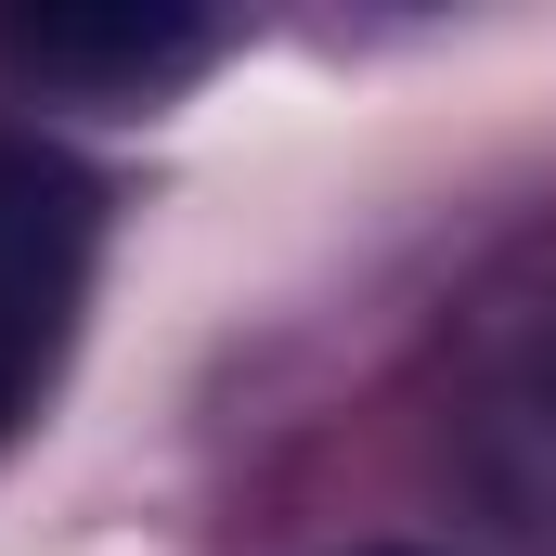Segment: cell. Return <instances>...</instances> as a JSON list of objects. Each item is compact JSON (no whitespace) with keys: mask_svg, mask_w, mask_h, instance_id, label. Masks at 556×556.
Listing matches in <instances>:
<instances>
[{"mask_svg":"<svg viewBox=\"0 0 556 556\" xmlns=\"http://www.w3.org/2000/svg\"><path fill=\"white\" fill-rule=\"evenodd\" d=\"M104 181L39 130H0V440L39 427V402L78 363L91 285H104Z\"/></svg>","mask_w":556,"mask_h":556,"instance_id":"obj_1","label":"cell"},{"mask_svg":"<svg viewBox=\"0 0 556 556\" xmlns=\"http://www.w3.org/2000/svg\"><path fill=\"white\" fill-rule=\"evenodd\" d=\"M220 39L181 26V13H26L0 26V65L39 78V91H104V104H155L207 65Z\"/></svg>","mask_w":556,"mask_h":556,"instance_id":"obj_2","label":"cell"},{"mask_svg":"<svg viewBox=\"0 0 556 556\" xmlns=\"http://www.w3.org/2000/svg\"><path fill=\"white\" fill-rule=\"evenodd\" d=\"M492 505H505V531L531 556H556V376L492 402Z\"/></svg>","mask_w":556,"mask_h":556,"instance_id":"obj_3","label":"cell"}]
</instances>
